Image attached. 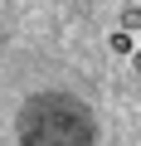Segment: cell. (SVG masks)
<instances>
[{
	"instance_id": "cell-2",
	"label": "cell",
	"mask_w": 141,
	"mask_h": 146,
	"mask_svg": "<svg viewBox=\"0 0 141 146\" xmlns=\"http://www.w3.org/2000/svg\"><path fill=\"white\" fill-rule=\"evenodd\" d=\"M122 29H141V10H136V5L122 10Z\"/></svg>"
},
{
	"instance_id": "cell-4",
	"label": "cell",
	"mask_w": 141,
	"mask_h": 146,
	"mask_svg": "<svg viewBox=\"0 0 141 146\" xmlns=\"http://www.w3.org/2000/svg\"><path fill=\"white\" fill-rule=\"evenodd\" d=\"M131 68H136V73H141V49H131Z\"/></svg>"
},
{
	"instance_id": "cell-3",
	"label": "cell",
	"mask_w": 141,
	"mask_h": 146,
	"mask_svg": "<svg viewBox=\"0 0 141 146\" xmlns=\"http://www.w3.org/2000/svg\"><path fill=\"white\" fill-rule=\"evenodd\" d=\"M112 54H131V34H112Z\"/></svg>"
},
{
	"instance_id": "cell-1",
	"label": "cell",
	"mask_w": 141,
	"mask_h": 146,
	"mask_svg": "<svg viewBox=\"0 0 141 146\" xmlns=\"http://www.w3.org/2000/svg\"><path fill=\"white\" fill-rule=\"evenodd\" d=\"M15 131H20V146H97V122L88 102L63 88L34 93L20 107Z\"/></svg>"
}]
</instances>
